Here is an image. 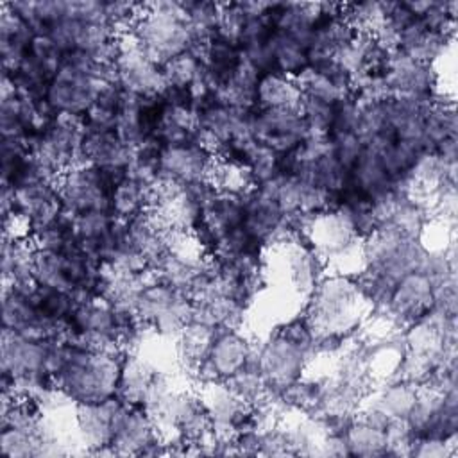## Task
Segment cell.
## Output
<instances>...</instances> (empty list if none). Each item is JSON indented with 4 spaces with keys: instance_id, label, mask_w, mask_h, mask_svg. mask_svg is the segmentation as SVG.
<instances>
[{
    "instance_id": "484cf974",
    "label": "cell",
    "mask_w": 458,
    "mask_h": 458,
    "mask_svg": "<svg viewBox=\"0 0 458 458\" xmlns=\"http://www.w3.org/2000/svg\"><path fill=\"white\" fill-rule=\"evenodd\" d=\"M272 50V63L274 72L286 75V77H299L304 70L310 68V55H308V43L274 29L270 39Z\"/></svg>"
},
{
    "instance_id": "6da1fadb",
    "label": "cell",
    "mask_w": 458,
    "mask_h": 458,
    "mask_svg": "<svg viewBox=\"0 0 458 458\" xmlns=\"http://www.w3.org/2000/svg\"><path fill=\"white\" fill-rule=\"evenodd\" d=\"M129 32L136 39L140 52L161 68L170 59L197 45L182 0L143 4L141 13Z\"/></svg>"
},
{
    "instance_id": "4fadbf2b",
    "label": "cell",
    "mask_w": 458,
    "mask_h": 458,
    "mask_svg": "<svg viewBox=\"0 0 458 458\" xmlns=\"http://www.w3.org/2000/svg\"><path fill=\"white\" fill-rule=\"evenodd\" d=\"M11 188L13 211L25 216L30 222L32 229L50 224L61 216L63 200L55 179H39Z\"/></svg>"
},
{
    "instance_id": "d6986e66",
    "label": "cell",
    "mask_w": 458,
    "mask_h": 458,
    "mask_svg": "<svg viewBox=\"0 0 458 458\" xmlns=\"http://www.w3.org/2000/svg\"><path fill=\"white\" fill-rule=\"evenodd\" d=\"M36 32L2 4L0 14V57L2 72H11L27 57Z\"/></svg>"
},
{
    "instance_id": "52a82bcc",
    "label": "cell",
    "mask_w": 458,
    "mask_h": 458,
    "mask_svg": "<svg viewBox=\"0 0 458 458\" xmlns=\"http://www.w3.org/2000/svg\"><path fill=\"white\" fill-rule=\"evenodd\" d=\"M118 54L114 59L116 82L136 97L161 95L166 88L163 68L148 61L138 48L131 32L118 34Z\"/></svg>"
},
{
    "instance_id": "30bf717a",
    "label": "cell",
    "mask_w": 458,
    "mask_h": 458,
    "mask_svg": "<svg viewBox=\"0 0 458 458\" xmlns=\"http://www.w3.org/2000/svg\"><path fill=\"white\" fill-rule=\"evenodd\" d=\"M433 281L419 270L410 272L395 283L388 306L381 315H385V318L397 329L408 327L433 308Z\"/></svg>"
},
{
    "instance_id": "d4e9b609",
    "label": "cell",
    "mask_w": 458,
    "mask_h": 458,
    "mask_svg": "<svg viewBox=\"0 0 458 458\" xmlns=\"http://www.w3.org/2000/svg\"><path fill=\"white\" fill-rule=\"evenodd\" d=\"M369 395L372 397L370 403L377 406L390 420L392 419L406 420L419 397V386L404 379H392V381L381 383V386L377 388H372Z\"/></svg>"
},
{
    "instance_id": "f546056e",
    "label": "cell",
    "mask_w": 458,
    "mask_h": 458,
    "mask_svg": "<svg viewBox=\"0 0 458 458\" xmlns=\"http://www.w3.org/2000/svg\"><path fill=\"white\" fill-rule=\"evenodd\" d=\"M182 5L186 9V18L197 43H208L213 36H216L220 4L182 0Z\"/></svg>"
},
{
    "instance_id": "e0dca14e",
    "label": "cell",
    "mask_w": 458,
    "mask_h": 458,
    "mask_svg": "<svg viewBox=\"0 0 458 458\" xmlns=\"http://www.w3.org/2000/svg\"><path fill=\"white\" fill-rule=\"evenodd\" d=\"M385 82L392 95H431L437 86V72L433 64L419 63L401 50L388 55Z\"/></svg>"
},
{
    "instance_id": "44dd1931",
    "label": "cell",
    "mask_w": 458,
    "mask_h": 458,
    "mask_svg": "<svg viewBox=\"0 0 458 458\" xmlns=\"http://www.w3.org/2000/svg\"><path fill=\"white\" fill-rule=\"evenodd\" d=\"M243 215H245L243 195L216 191L209 199V202L204 206L202 218L199 224L211 234V238L216 243V240L222 234L236 227H242Z\"/></svg>"
},
{
    "instance_id": "f1b7e54d",
    "label": "cell",
    "mask_w": 458,
    "mask_h": 458,
    "mask_svg": "<svg viewBox=\"0 0 458 458\" xmlns=\"http://www.w3.org/2000/svg\"><path fill=\"white\" fill-rule=\"evenodd\" d=\"M0 429H2L0 431V451L4 456H9V458L39 456L38 424L32 428L5 426Z\"/></svg>"
},
{
    "instance_id": "603a6c76",
    "label": "cell",
    "mask_w": 458,
    "mask_h": 458,
    "mask_svg": "<svg viewBox=\"0 0 458 458\" xmlns=\"http://www.w3.org/2000/svg\"><path fill=\"white\" fill-rule=\"evenodd\" d=\"M159 372L156 367L138 352L125 354L118 379L116 397L129 406H141L147 390Z\"/></svg>"
},
{
    "instance_id": "4316f807",
    "label": "cell",
    "mask_w": 458,
    "mask_h": 458,
    "mask_svg": "<svg viewBox=\"0 0 458 458\" xmlns=\"http://www.w3.org/2000/svg\"><path fill=\"white\" fill-rule=\"evenodd\" d=\"M349 454L352 456H385L386 454V437L385 429L374 428L358 417L349 424L344 433Z\"/></svg>"
},
{
    "instance_id": "9a60e30c",
    "label": "cell",
    "mask_w": 458,
    "mask_h": 458,
    "mask_svg": "<svg viewBox=\"0 0 458 458\" xmlns=\"http://www.w3.org/2000/svg\"><path fill=\"white\" fill-rule=\"evenodd\" d=\"M47 340H32L14 331L2 327L0 344V367L2 374L11 379H18L30 374H41L45 370Z\"/></svg>"
},
{
    "instance_id": "ba28073f",
    "label": "cell",
    "mask_w": 458,
    "mask_h": 458,
    "mask_svg": "<svg viewBox=\"0 0 458 458\" xmlns=\"http://www.w3.org/2000/svg\"><path fill=\"white\" fill-rule=\"evenodd\" d=\"M254 141L277 154H290L310 136L301 109H254L250 114Z\"/></svg>"
},
{
    "instance_id": "7a4b0ae2",
    "label": "cell",
    "mask_w": 458,
    "mask_h": 458,
    "mask_svg": "<svg viewBox=\"0 0 458 458\" xmlns=\"http://www.w3.org/2000/svg\"><path fill=\"white\" fill-rule=\"evenodd\" d=\"M123 358V351H89L72 345L64 367L54 377L55 386L73 404L114 397Z\"/></svg>"
},
{
    "instance_id": "277c9868",
    "label": "cell",
    "mask_w": 458,
    "mask_h": 458,
    "mask_svg": "<svg viewBox=\"0 0 458 458\" xmlns=\"http://www.w3.org/2000/svg\"><path fill=\"white\" fill-rule=\"evenodd\" d=\"M315 349L297 344L279 329L267 342L258 345V370L272 395L281 394L302 377L306 367L315 356Z\"/></svg>"
},
{
    "instance_id": "ac0fdd59",
    "label": "cell",
    "mask_w": 458,
    "mask_h": 458,
    "mask_svg": "<svg viewBox=\"0 0 458 458\" xmlns=\"http://www.w3.org/2000/svg\"><path fill=\"white\" fill-rule=\"evenodd\" d=\"M132 150L123 143L114 131H86L81 143V159L84 165L97 168H127Z\"/></svg>"
},
{
    "instance_id": "8fae6325",
    "label": "cell",
    "mask_w": 458,
    "mask_h": 458,
    "mask_svg": "<svg viewBox=\"0 0 458 458\" xmlns=\"http://www.w3.org/2000/svg\"><path fill=\"white\" fill-rule=\"evenodd\" d=\"M123 403L114 395L100 403H79L73 408V429L77 442L88 453L98 454L111 445L116 417Z\"/></svg>"
},
{
    "instance_id": "8992f818",
    "label": "cell",
    "mask_w": 458,
    "mask_h": 458,
    "mask_svg": "<svg viewBox=\"0 0 458 458\" xmlns=\"http://www.w3.org/2000/svg\"><path fill=\"white\" fill-rule=\"evenodd\" d=\"M245 367L258 369V345L238 329H224L218 331L208 360L193 377L200 385L209 381H225Z\"/></svg>"
},
{
    "instance_id": "4dcf8cb0",
    "label": "cell",
    "mask_w": 458,
    "mask_h": 458,
    "mask_svg": "<svg viewBox=\"0 0 458 458\" xmlns=\"http://www.w3.org/2000/svg\"><path fill=\"white\" fill-rule=\"evenodd\" d=\"M245 166L249 168L254 184L258 186L283 174V154H277L276 150L254 141L247 150Z\"/></svg>"
},
{
    "instance_id": "ffe728a7",
    "label": "cell",
    "mask_w": 458,
    "mask_h": 458,
    "mask_svg": "<svg viewBox=\"0 0 458 458\" xmlns=\"http://www.w3.org/2000/svg\"><path fill=\"white\" fill-rule=\"evenodd\" d=\"M216 335L218 329L199 320H191L184 326L175 338V356L184 372L195 376L200 365L208 360Z\"/></svg>"
},
{
    "instance_id": "836d02e7",
    "label": "cell",
    "mask_w": 458,
    "mask_h": 458,
    "mask_svg": "<svg viewBox=\"0 0 458 458\" xmlns=\"http://www.w3.org/2000/svg\"><path fill=\"white\" fill-rule=\"evenodd\" d=\"M335 106L331 102H324L311 97H302L301 114L310 129V134L329 136L333 120H335Z\"/></svg>"
},
{
    "instance_id": "83f0119b",
    "label": "cell",
    "mask_w": 458,
    "mask_h": 458,
    "mask_svg": "<svg viewBox=\"0 0 458 458\" xmlns=\"http://www.w3.org/2000/svg\"><path fill=\"white\" fill-rule=\"evenodd\" d=\"M148 208V186L132 177L120 181L111 195V211L120 220H131Z\"/></svg>"
},
{
    "instance_id": "1f68e13d",
    "label": "cell",
    "mask_w": 458,
    "mask_h": 458,
    "mask_svg": "<svg viewBox=\"0 0 458 458\" xmlns=\"http://www.w3.org/2000/svg\"><path fill=\"white\" fill-rule=\"evenodd\" d=\"M295 82L302 93V97H311V98H318L324 102H331L336 104L338 100L352 95V93H345L344 89H340L329 77H326L324 73H320L315 68H308L304 70L299 77H295Z\"/></svg>"
},
{
    "instance_id": "e575fe53",
    "label": "cell",
    "mask_w": 458,
    "mask_h": 458,
    "mask_svg": "<svg viewBox=\"0 0 458 458\" xmlns=\"http://www.w3.org/2000/svg\"><path fill=\"white\" fill-rule=\"evenodd\" d=\"M329 141H331V154L338 159V163L347 172H351V168L356 165L361 152L365 150V145L360 140V136L354 131L338 132V134H331Z\"/></svg>"
},
{
    "instance_id": "9c48e42d",
    "label": "cell",
    "mask_w": 458,
    "mask_h": 458,
    "mask_svg": "<svg viewBox=\"0 0 458 458\" xmlns=\"http://www.w3.org/2000/svg\"><path fill=\"white\" fill-rule=\"evenodd\" d=\"M245 215L243 229L263 247L286 242L290 238H299L293 234L286 222V213L277 204L276 199L268 197L256 186L243 195Z\"/></svg>"
},
{
    "instance_id": "cb8c5ba5",
    "label": "cell",
    "mask_w": 458,
    "mask_h": 458,
    "mask_svg": "<svg viewBox=\"0 0 458 458\" xmlns=\"http://www.w3.org/2000/svg\"><path fill=\"white\" fill-rule=\"evenodd\" d=\"M302 93L295 79L270 72L259 77L256 109H301Z\"/></svg>"
},
{
    "instance_id": "7402d4cb",
    "label": "cell",
    "mask_w": 458,
    "mask_h": 458,
    "mask_svg": "<svg viewBox=\"0 0 458 458\" xmlns=\"http://www.w3.org/2000/svg\"><path fill=\"white\" fill-rule=\"evenodd\" d=\"M449 39V36L429 30L420 18H415L399 32L397 50L419 63L433 64L444 54Z\"/></svg>"
},
{
    "instance_id": "5b68a950",
    "label": "cell",
    "mask_w": 458,
    "mask_h": 458,
    "mask_svg": "<svg viewBox=\"0 0 458 458\" xmlns=\"http://www.w3.org/2000/svg\"><path fill=\"white\" fill-rule=\"evenodd\" d=\"M102 86L104 82L95 79L88 68L64 54L57 73L48 84L45 98L57 114L84 116Z\"/></svg>"
},
{
    "instance_id": "7c38bea8",
    "label": "cell",
    "mask_w": 458,
    "mask_h": 458,
    "mask_svg": "<svg viewBox=\"0 0 458 458\" xmlns=\"http://www.w3.org/2000/svg\"><path fill=\"white\" fill-rule=\"evenodd\" d=\"M283 252L284 276L290 283V288L310 299L318 281L324 277L326 259L302 238H290L286 242L276 243Z\"/></svg>"
},
{
    "instance_id": "d6a6232c",
    "label": "cell",
    "mask_w": 458,
    "mask_h": 458,
    "mask_svg": "<svg viewBox=\"0 0 458 458\" xmlns=\"http://www.w3.org/2000/svg\"><path fill=\"white\" fill-rule=\"evenodd\" d=\"M242 401L256 404L265 399L270 392L265 385L261 372L256 367H245L224 381Z\"/></svg>"
},
{
    "instance_id": "3957f363",
    "label": "cell",
    "mask_w": 458,
    "mask_h": 458,
    "mask_svg": "<svg viewBox=\"0 0 458 458\" xmlns=\"http://www.w3.org/2000/svg\"><path fill=\"white\" fill-rule=\"evenodd\" d=\"M369 308L354 277L342 274L324 276L310 295L306 318L318 336L349 338L360 327ZM370 310V308H369Z\"/></svg>"
},
{
    "instance_id": "5bb4252c",
    "label": "cell",
    "mask_w": 458,
    "mask_h": 458,
    "mask_svg": "<svg viewBox=\"0 0 458 458\" xmlns=\"http://www.w3.org/2000/svg\"><path fill=\"white\" fill-rule=\"evenodd\" d=\"M215 156L200 145L190 141L182 145H165L159 152V174L181 182L191 184L209 177Z\"/></svg>"
},
{
    "instance_id": "2e32d148",
    "label": "cell",
    "mask_w": 458,
    "mask_h": 458,
    "mask_svg": "<svg viewBox=\"0 0 458 458\" xmlns=\"http://www.w3.org/2000/svg\"><path fill=\"white\" fill-rule=\"evenodd\" d=\"M159 437L154 420L143 406H129L123 403L116 417L109 447L114 454H143Z\"/></svg>"
}]
</instances>
